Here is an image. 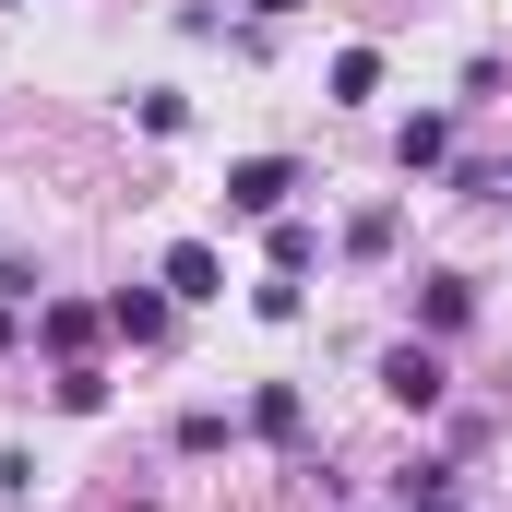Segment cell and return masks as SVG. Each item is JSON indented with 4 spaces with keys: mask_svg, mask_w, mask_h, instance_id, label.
<instances>
[{
    "mask_svg": "<svg viewBox=\"0 0 512 512\" xmlns=\"http://www.w3.org/2000/svg\"><path fill=\"white\" fill-rule=\"evenodd\" d=\"M382 393L405 405V417H429V405L453 393V370H441V346H382Z\"/></svg>",
    "mask_w": 512,
    "mask_h": 512,
    "instance_id": "1",
    "label": "cell"
},
{
    "mask_svg": "<svg viewBox=\"0 0 512 512\" xmlns=\"http://www.w3.org/2000/svg\"><path fill=\"white\" fill-rule=\"evenodd\" d=\"M108 334H131V346H167V286H120V298H108Z\"/></svg>",
    "mask_w": 512,
    "mask_h": 512,
    "instance_id": "6",
    "label": "cell"
},
{
    "mask_svg": "<svg viewBox=\"0 0 512 512\" xmlns=\"http://www.w3.org/2000/svg\"><path fill=\"white\" fill-rule=\"evenodd\" d=\"M322 262V227H298V215H274V274H310Z\"/></svg>",
    "mask_w": 512,
    "mask_h": 512,
    "instance_id": "12",
    "label": "cell"
},
{
    "mask_svg": "<svg viewBox=\"0 0 512 512\" xmlns=\"http://www.w3.org/2000/svg\"><path fill=\"white\" fill-rule=\"evenodd\" d=\"M36 334H48V358L72 370V358H84V346L108 334V310H84V298H48V310H36Z\"/></svg>",
    "mask_w": 512,
    "mask_h": 512,
    "instance_id": "5",
    "label": "cell"
},
{
    "mask_svg": "<svg viewBox=\"0 0 512 512\" xmlns=\"http://www.w3.org/2000/svg\"><path fill=\"white\" fill-rule=\"evenodd\" d=\"M453 191H477V203H512V167H465Z\"/></svg>",
    "mask_w": 512,
    "mask_h": 512,
    "instance_id": "15",
    "label": "cell"
},
{
    "mask_svg": "<svg viewBox=\"0 0 512 512\" xmlns=\"http://www.w3.org/2000/svg\"><path fill=\"white\" fill-rule=\"evenodd\" d=\"M131 120L155 131V143H179V131H191V96H167V84H155V96H131Z\"/></svg>",
    "mask_w": 512,
    "mask_h": 512,
    "instance_id": "11",
    "label": "cell"
},
{
    "mask_svg": "<svg viewBox=\"0 0 512 512\" xmlns=\"http://www.w3.org/2000/svg\"><path fill=\"white\" fill-rule=\"evenodd\" d=\"M251 429L274 441V453H298V441H310V393H298V382H262L251 393Z\"/></svg>",
    "mask_w": 512,
    "mask_h": 512,
    "instance_id": "4",
    "label": "cell"
},
{
    "mask_svg": "<svg viewBox=\"0 0 512 512\" xmlns=\"http://www.w3.org/2000/svg\"><path fill=\"white\" fill-rule=\"evenodd\" d=\"M239 12H251V24H286V12H298V0H239Z\"/></svg>",
    "mask_w": 512,
    "mask_h": 512,
    "instance_id": "16",
    "label": "cell"
},
{
    "mask_svg": "<svg viewBox=\"0 0 512 512\" xmlns=\"http://www.w3.org/2000/svg\"><path fill=\"white\" fill-rule=\"evenodd\" d=\"M60 405H72V417H96V405H108V370H84V358H72V370H60Z\"/></svg>",
    "mask_w": 512,
    "mask_h": 512,
    "instance_id": "14",
    "label": "cell"
},
{
    "mask_svg": "<svg viewBox=\"0 0 512 512\" xmlns=\"http://www.w3.org/2000/svg\"><path fill=\"white\" fill-rule=\"evenodd\" d=\"M393 239H405V215H393V203H358V227H346V251H358V262H382Z\"/></svg>",
    "mask_w": 512,
    "mask_h": 512,
    "instance_id": "10",
    "label": "cell"
},
{
    "mask_svg": "<svg viewBox=\"0 0 512 512\" xmlns=\"http://www.w3.org/2000/svg\"><path fill=\"white\" fill-rule=\"evenodd\" d=\"M334 96H346V108L382 96V48H346V60H334Z\"/></svg>",
    "mask_w": 512,
    "mask_h": 512,
    "instance_id": "13",
    "label": "cell"
},
{
    "mask_svg": "<svg viewBox=\"0 0 512 512\" xmlns=\"http://www.w3.org/2000/svg\"><path fill=\"white\" fill-rule=\"evenodd\" d=\"M286 191H298V167H286V155L227 167V215H262V227H274V215H286Z\"/></svg>",
    "mask_w": 512,
    "mask_h": 512,
    "instance_id": "2",
    "label": "cell"
},
{
    "mask_svg": "<svg viewBox=\"0 0 512 512\" xmlns=\"http://www.w3.org/2000/svg\"><path fill=\"white\" fill-rule=\"evenodd\" d=\"M155 286H167V298H227V262H215V239H179V251L155 262Z\"/></svg>",
    "mask_w": 512,
    "mask_h": 512,
    "instance_id": "3",
    "label": "cell"
},
{
    "mask_svg": "<svg viewBox=\"0 0 512 512\" xmlns=\"http://www.w3.org/2000/svg\"><path fill=\"white\" fill-rule=\"evenodd\" d=\"M441 155H453V120H441V108L393 131V167H405V179H417V167H441Z\"/></svg>",
    "mask_w": 512,
    "mask_h": 512,
    "instance_id": "8",
    "label": "cell"
},
{
    "mask_svg": "<svg viewBox=\"0 0 512 512\" xmlns=\"http://www.w3.org/2000/svg\"><path fill=\"white\" fill-rule=\"evenodd\" d=\"M0 12H12V0H0Z\"/></svg>",
    "mask_w": 512,
    "mask_h": 512,
    "instance_id": "17",
    "label": "cell"
},
{
    "mask_svg": "<svg viewBox=\"0 0 512 512\" xmlns=\"http://www.w3.org/2000/svg\"><path fill=\"white\" fill-rule=\"evenodd\" d=\"M393 501H405V512H465V489H453V465H405Z\"/></svg>",
    "mask_w": 512,
    "mask_h": 512,
    "instance_id": "9",
    "label": "cell"
},
{
    "mask_svg": "<svg viewBox=\"0 0 512 512\" xmlns=\"http://www.w3.org/2000/svg\"><path fill=\"white\" fill-rule=\"evenodd\" d=\"M417 322H429V334H465V322H477V286H465V274H429V286H417Z\"/></svg>",
    "mask_w": 512,
    "mask_h": 512,
    "instance_id": "7",
    "label": "cell"
}]
</instances>
